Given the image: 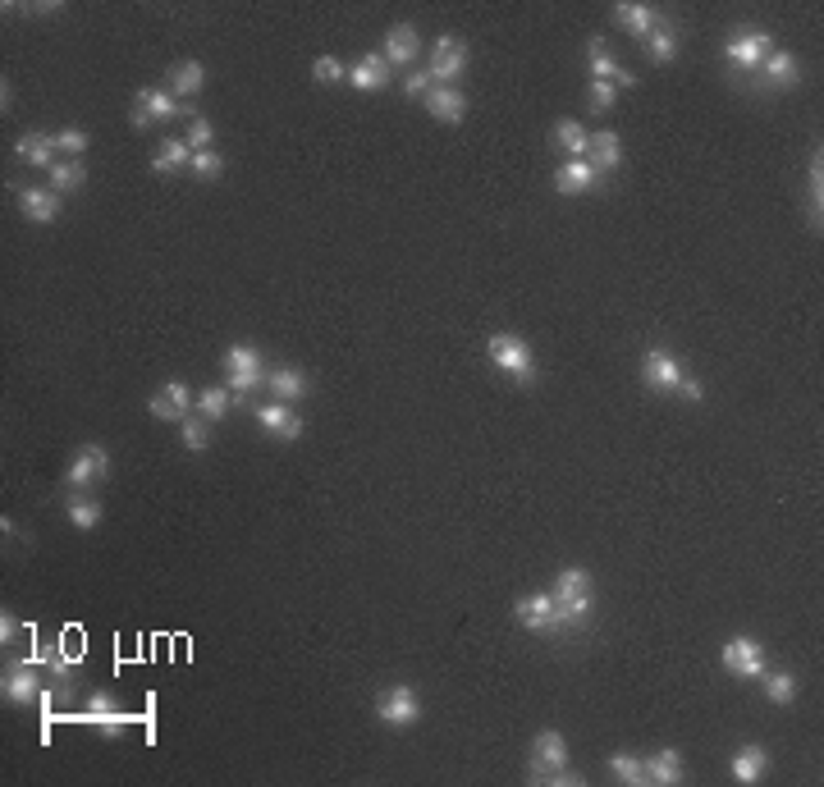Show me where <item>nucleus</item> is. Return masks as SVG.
Listing matches in <instances>:
<instances>
[{"mask_svg":"<svg viewBox=\"0 0 824 787\" xmlns=\"http://www.w3.org/2000/svg\"><path fill=\"white\" fill-rule=\"evenodd\" d=\"M550 595H554V604H559L564 627H582L586 618H591V572L586 568H564Z\"/></svg>","mask_w":824,"mask_h":787,"instance_id":"1","label":"nucleus"},{"mask_svg":"<svg viewBox=\"0 0 824 787\" xmlns=\"http://www.w3.org/2000/svg\"><path fill=\"white\" fill-rule=\"evenodd\" d=\"M225 376H229V394L234 403H248V394H257L266 385V362L252 344H229L225 353Z\"/></svg>","mask_w":824,"mask_h":787,"instance_id":"2","label":"nucleus"},{"mask_svg":"<svg viewBox=\"0 0 824 787\" xmlns=\"http://www.w3.org/2000/svg\"><path fill=\"white\" fill-rule=\"evenodd\" d=\"M486 357L495 362L499 371H504V376L522 380V385H532L536 362H532V348H527V339H518V335H490Z\"/></svg>","mask_w":824,"mask_h":787,"instance_id":"3","label":"nucleus"},{"mask_svg":"<svg viewBox=\"0 0 824 787\" xmlns=\"http://www.w3.org/2000/svg\"><path fill=\"white\" fill-rule=\"evenodd\" d=\"M719 659H724V673H733V678H765V646L756 637H733L719 650Z\"/></svg>","mask_w":824,"mask_h":787,"instance_id":"4","label":"nucleus"},{"mask_svg":"<svg viewBox=\"0 0 824 787\" xmlns=\"http://www.w3.org/2000/svg\"><path fill=\"white\" fill-rule=\"evenodd\" d=\"M518 623L527 627V632H541V637H550V632H564V618H559V604H554L550 591H536L527 595V600H518Z\"/></svg>","mask_w":824,"mask_h":787,"instance_id":"5","label":"nucleus"},{"mask_svg":"<svg viewBox=\"0 0 824 787\" xmlns=\"http://www.w3.org/2000/svg\"><path fill=\"white\" fill-rule=\"evenodd\" d=\"M184 115L179 97H170V87H138V97H133V129H152L156 119H174Z\"/></svg>","mask_w":824,"mask_h":787,"instance_id":"6","label":"nucleus"},{"mask_svg":"<svg viewBox=\"0 0 824 787\" xmlns=\"http://www.w3.org/2000/svg\"><path fill=\"white\" fill-rule=\"evenodd\" d=\"M69 486L74 490H87V486H97V481H106L110 476V453L101 449V444H83V449L69 458Z\"/></svg>","mask_w":824,"mask_h":787,"instance_id":"7","label":"nucleus"},{"mask_svg":"<svg viewBox=\"0 0 824 787\" xmlns=\"http://www.w3.org/2000/svg\"><path fill=\"white\" fill-rule=\"evenodd\" d=\"M426 69H431V78L440 87H454L467 69V46L458 42V37H440V42L431 46V65Z\"/></svg>","mask_w":824,"mask_h":787,"instance_id":"8","label":"nucleus"},{"mask_svg":"<svg viewBox=\"0 0 824 787\" xmlns=\"http://www.w3.org/2000/svg\"><path fill=\"white\" fill-rule=\"evenodd\" d=\"M376 714H380V723H390V728H412V723L422 719V701H417V691L399 682V687H390L380 696Z\"/></svg>","mask_w":824,"mask_h":787,"instance_id":"9","label":"nucleus"},{"mask_svg":"<svg viewBox=\"0 0 824 787\" xmlns=\"http://www.w3.org/2000/svg\"><path fill=\"white\" fill-rule=\"evenodd\" d=\"M37 664L42 659L37 655H28L23 664H14L10 673H5V701H14V705H28V701H42L46 696V682H42V673H37Z\"/></svg>","mask_w":824,"mask_h":787,"instance_id":"10","label":"nucleus"},{"mask_svg":"<svg viewBox=\"0 0 824 787\" xmlns=\"http://www.w3.org/2000/svg\"><path fill=\"white\" fill-rule=\"evenodd\" d=\"M78 723H87V728H97L101 737H120V733H124V723H129V719H124V714H120V705L110 701L106 691H92V696H87V710L78 714Z\"/></svg>","mask_w":824,"mask_h":787,"instance_id":"11","label":"nucleus"},{"mask_svg":"<svg viewBox=\"0 0 824 787\" xmlns=\"http://www.w3.org/2000/svg\"><path fill=\"white\" fill-rule=\"evenodd\" d=\"M568 765V742L559 733H541L532 742V783H545L550 774Z\"/></svg>","mask_w":824,"mask_h":787,"instance_id":"12","label":"nucleus"},{"mask_svg":"<svg viewBox=\"0 0 824 787\" xmlns=\"http://www.w3.org/2000/svg\"><path fill=\"white\" fill-rule=\"evenodd\" d=\"M641 376H646V385H651V389L673 394V389H678V380H683V367H678V357H673L669 348H651V353L641 357Z\"/></svg>","mask_w":824,"mask_h":787,"instance_id":"13","label":"nucleus"},{"mask_svg":"<svg viewBox=\"0 0 824 787\" xmlns=\"http://www.w3.org/2000/svg\"><path fill=\"white\" fill-rule=\"evenodd\" d=\"M770 51H774V42H770L765 33H733V37L724 42V55H728V60H733L738 69H747V74L765 65V55H770Z\"/></svg>","mask_w":824,"mask_h":787,"instance_id":"14","label":"nucleus"},{"mask_svg":"<svg viewBox=\"0 0 824 787\" xmlns=\"http://www.w3.org/2000/svg\"><path fill=\"white\" fill-rule=\"evenodd\" d=\"M147 408H152L156 421H184L188 408H193V389H188L184 380H165V385L152 394Z\"/></svg>","mask_w":824,"mask_h":787,"instance_id":"15","label":"nucleus"},{"mask_svg":"<svg viewBox=\"0 0 824 787\" xmlns=\"http://www.w3.org/2000/svg\"><path fill=\"white\" fill-rule=\"evenodd\" d=\"M257 421H261V431L275 435V440H298V435H303V417H298L289 403H261Z\"/></svg>","mask_w":824,"mask_h":787,"instance_id":"16","label":"nucleus"},{"mask_svg":"<svg viewBox=\"0 0 824 787\" xmlns=\"http://www.w3.org/2000/svg\"><path fill=\"white\" fill-rule=\"evenodd\" d=\"M586 60H591V78H600V83H614V87H632V83H637L632 74H623V69H618V60L609 55L605 37H591V42H586Z\"/></svg>","mask_w":824,"mask_h":787,"instance_id":"17","label":"nucleus"},{"mask_svg":"<svg viewBox=\"0 0 824 787\" xmlns=\"http://www.w3.org/2000/svg\"><path fill=\"white\" fill-rule=\"evenodd\" d=\"M614 19L623 23V33L641 37V42L660 28V10H655V5H641V0H623V5H614Z\"/></svg>","mask_w":824,"mask_h":787,"instance_id":"18","label":"nucleus"},{"mask_svg":"<svg viewBox=\"0 0 824 787\" xmlns=\"http://www.w3.org/2000/svg\"><path fill=\"white\" fill-rule=\"evenodd\" d=\"M348 83L358 87V92H380V87L390 83V60L376 51H367L358 65H348Z\"/></svg>","mask_w":824,"mask_h":787,"instance_id":"19","label":"nucleus"},{"mask_svg":"<svg viewBox=\"0 0 824 787\" xmlns=\"http://www.w3.org/2000/svg\"><path fill=\"white\" fill-rule=\"evenodd\" d=\"M596 184H600V174H596V165L591 161H564L559 165V174H554V188H559L564 197H582Z\"/></svg>","mask_w":824,"mask_h":787,"instance_id":"20","label":"nucleus"},{"mask_svg":"<svg viewBox=\"0 0 824 787\" xmlns=\"http://www.w3.org/2000/svg\"><path fill=\"white\" fill-rule=\"evenodd\" d=\"M19 211L33 220V225H55V220H60V193H51V188H23Z\"/></svg>","mask_w":824,"mask_h":787,"instance_id":"21","label":"nucleus"},{"mask_svg":"<svg viewBox=\"0 0 824 787\" xmlns=\"http://www.w3.org/2000/svg\"><path fill=\"white\" fill-rule=\"evenodd\" d=\"M417 51H422V37H417V28L412 23H399V28H390L385 33V60H390V69L394 65H412L417 60Z\"/></svg>","mask_w":824,"mask_h":787,"instance_id":"22","label":"nucleus"},{"mask_svg":"<svg viewBox=\"0 0 824 787\" xmlns=\"http://www.w3.org/2000/svg\"><path fill=\"white\" fill-rule=\"evenodd\" d=\"M426 110H431L440 124H463V115H467V97L458 92V87H440L435 83L431 92H426Z\"/></svg>","mask_w":824,"mask_h":787,"instance_id":"23","label":"nucleus"},{"mask_svg":"<svg viewBox=\"0 0 824 787\" xmlns=\"http://www.w3.org/2000/svg\"><path fill=\"white\" fill-rule=\"evenodd\" d=\"M14 156H19L23 165H33V170H51V165L60 161L55 138H46V133H23L19 147H14Z\"/></svg>","mask_w":824,"mask_h":787,"instance_id":"24","label":"nucleus"},{"mask_svg":"<svg viewBox=\"0 0 824 787\" xmlns=\"http://www.w3.org/2000/svg\"><path fill=\"white\" fill-rule=\"evenodd\" d=\"M152 170L165 174V179H170V174H188L193 170V147H188L184 138H165L161 151L152 156Z\"/></svg>","mask_w":824,"mask_h":787,"instance_id":"25","label":"nucleus"},{"mask_svg":"<svg viewBox=\"0 0 824 787\" xmlns=\"http://www.w3.org/2000/svg\"><path fill=\"white\" fill-rule=\"evenodd\" d=\"M687 778V769H683V755L673 751H655L651 760H646V783H655V787H678Z\"/></svg>","mask_w":824,"mask_h":787,"instance_id":"26","label":"nucleus"},{"mask_svg":"<svg viewBox=\"0 0 824 787\" xmlns=\"http://www.w3.org/2000/svg\"><path fill=\"white\" fill-rule=\"evenodd\" d=\"M765 769H770V751H765V746L751 742V746H738V751H733V778H738V783H760Z\"/></svg>","mask_w":824,"mask_h":787,"instance_id":"27","label":"nucleus"},{"mask_svg":"<svg viewBox=\"0 0 824 787\" xmlns=\"http://www.w3.org/2000/svg\"><path fill=\"white\" fill-rule=\"evenodd\" d=\"M760 74H765V87H797L802 69H797V55L792 51H770L765 65H760Z\"/></svg>","mask_w":824,"mask_h":787,"instance_id":"28","label":"nucleus"},{"mask_svg":"<svg viewBox=\"0 0 824 787\" xmlns=\"http://www.w3.org/2000/svg\"><path fill=\"white\" fill-rule=\"evenodd\" d=\"M202 87H206V69L197 65V60H184V65L170 69V97L188 101V97H197Z\"/></svg>","mask_w":824,"mask_h":787,"instance_id":"29","label":"nucleus"},{"mask_svg":"<svg viewBox=\"0 0 824 787\" xmlns=\"http://www.w3.org/2000/svg\"><path fill=\"white\" fill-rule=\"evenodd\" d=\"M586 161L600 170H618V161H623V142H618V133H591V151H586Z\"/></svg>","mask_w":824,"mask_h":787,"instance_id":"30","label":"nucleus"},{"mask_svg":"<svg viewBox=\"0 0 824 787\" xmlns=\"http://www.w3.org/2000/svg\"><path fill=\"white\" fill-rule=\"evenodd\" d=\"M554 142L568 151V161H586V151H591V133H586L577 119H559V124H554Z\"/></svg>","mask_w":824,"mask_h":787,"instance_id":"31","label":"nucleus"},{"mask_svg":"<svg viewBox=\"0 0 824 787\" xmlns=\"http://www.w3.org/2000/svg\"><path fill=\"white\" fill-rule=\"evenodd\" d=\"M271 394L280 403H298L307 394V376L298 367H275L271 371Z\"/></svg>","mask_w":824,"mask_h":787,"instance_id":"32","label":"nucleus"},{"mask_svg":"<svg viewBox=\"0 0 824 787\" xmlns=\"http://www.w3.org/2000/svg\"><path fill=\"white\" fill-rule=\"evenodd\" d=\"M609 774H614V783H623V787H641L646 783V760L632 755V751H614L609 755Z\"/></svg>","mask_w":824,"mask_h":787,"instance_id":"33","label":"nucleus"},{"mask_svg":"<svg viewBox=\"0 0 824 787\" xmlns=\"http://www.w3.org/2000/svg\"><path fill=\"white\" fill-rule=\"evenodd\" d=\"M37 659L46 664V673H51L55 682H69L74 678V664H78V650H65L60 641H51L46 650H37Z\"/></svg>","mask_w":824,"mask_h":787,"instance_id":"34","label":"nucleus"},{"mask_svg":"<svg viewBox=\"0 0 824 787\" xmlns=\"http://www.w3.org/2000/svg\"><path fill=\"white\" fill-rule=\"evenodd\" d=\"M83 179H87V170L78 161H55L51 170H46V188H51V193H60V197L74 193V188H83Z\"/></svg>","mask_w":824,"mask_h":787,"instance_id":"35","label":"nucleus"},{"mask_svg":"<svg viewBox=\"0 0 824 787\" xmlns=\"http://www.w3.org/2000/svg\"><path fill=\"white\" fill-rule=\"evenodd\" d=\"M65 518H69V527H78V531H92L101 522V504L92 495H74L65 504Z\"/></svg>","mask_w":824,"mask_h":787,"instance_id":"36","label":"nucleus"},{"mask_svg":"<svg viewBox=\"0 0 824 787\" xmlns=\"http://www.w3.org/2000/svg\"><path fill=\"white\" fill-rule=\"evenodd\" d=\"M646 55H651L655 65H673V55H678V33L660 23V28L646 37Z\"/></svg>","mask_w":824,"mask_h":787,"instance_id":"37","label":"nucleus"},{"mask_svg":"<svg viewBox=\"0 0 824 787\" xmlns=\"http://www.w3.org/2000/svg\"><path fill=\"white\" fill-rule=\"evenodd\" d=\"M229 399H234V394H229L225 385L202 389V394H197V412H202V421H220V417H225V412H229Z\"/></svg>","mask_w":824,"mask_h":787,"instance_id":"38","label":"nucleus"},{"mask_svg":"<svg viewBox=\"0 0 824 787\" xmlns=\"http://www.w3.org/2000/svg\"><path fill=\"white\" fill-rule=\"evenodd\" d=\"M765 696H770V705H792L797 701V678L792 673H765Z\"/></svg>","mask_w":824,"mask_h":787,"instance_id":"39","label":"nucleus"},{"mask_svg":"<svg viewBox=\"0 0 824 787\" xmlns=\"http://www.w3.org/2000/svg\"><path fill=\"white\" fill-rule=\"evenodd\" d=\"M179 440H184V449L202 453L206 444H211V421H193V417H184V421H179Z\"/></svg>","mask_w":824,"mask_h":787,"instance_id":"40","label":"nucleus"},{"mask_svg":"<svg viewBox=\"0 0 824 787\" xmlns=\"http://www.w3.org/2000/svg\"><path fill=\"white\" fill-rule=\"evenodd\" d=\"M220 170H225V156H220L216 147L193 151V170H188V174H197V179H206V184H211V179H220Z\"/></svg>","mask_w":824,"mask_h":787,"instance_id":"41","label":"nucleus"},{"mask_svg":"<svg viewBox=\"0 0 824 787\" xmlns=\"http://www.w3.org/2000/svg\"><path fill=\"white\" fill-rule=\"evenodd\" d=\"M51 138H55V151H60L65 161H78V156L87 151V142H92L83 129H60V133H51Z\"/></svg>","mask_w":824,"mask_h":787,"instance_id":"42","label":"nucleus"},{"mask_svg":"<svg viewBox=\"0 0 824 787\" xmlns=\"http://www.w3.org/2000/svg\"><path fill=\"white\" fill-rule=\"evenodd\" d=\"M312 78H316V83H339V78H348V65L339 60V55H316V60H312Z\"/></svg>","mask_w":824,"mask_h":787,"instance_id":"43","label":"nucleus"},{"mask_svg":"<svg viewBox=\"0 0 824 787\" xmlns=\"http://www.w3.org/2000/svg\"><path fill=\"white\" fill-rule=\"evenodd\" d=\"M211 138H216L211 119H206V115H193V119H188V133H184L188 147H193V151H206V147H211Z\"/></svg>","mask_w":824,"mask_h":787,"instance_id":"44","label":"nucleus"},{"mask_svg":"<svg viewBox=\"0 0 824 787\" xmlns=\"http://www.w3.org/2000/svg\"><path fill=\"white\" fill-rule=\"evenodd\" d=\"M614 97H618V87L614 83H600V78H591V92H586V101H591V110H614Z\"/></svg>","mask_w":824,"mask_h":787,"instance_id":"45","label":"nucleus"},{"mask_svg":"<svg viewBox=\"0 0 824 787\" xmlns=\"http://www.w3.org/2000/svg\"><path fill=\"white\" fill-rule=\"evenodd\" d=\"M820 188H824V174H820V151H815V161H811V225L820 229Z\"/></svg>","mask_w":824,"mask_h":787,"instance_id":"46","label":"nucleus"},{"mask_svg":"<svg viewBox=\"0 0 824 787\" xmlns=\"http://www.w3.org/2000/svg\"><path fill=\"white\" fill-rule=\"evenodd\" d=\"M403 87H408V97H422V101H426V92H431V87H435L431 69H412V74H408V83H403Z\"/></svg>","mask_w":824,"mask_h":787,"instance_id":"47","label":"nucleus"},{"mask_svg":"<svg viewBox=\"0 0 824 787\" xmlns=\"http://www.w3.org/2000/svg\"><path fill=\"white\" fill-rule=\"evenodd\" d=\"M673 394H683L687 403H701V399H705L701 380H696V376H687V371H683V380H678V389H673Z\"/></svg>","mask_w":824,"mask_h":787,"instance_id":"48","label":"nucleus"},{"mask_svg":"<svg viewBox=\"0 0 824 787\" xmlns=\"http://www.w3.org/2000/svg\"><path fill=\"white\" fill-rule=\"evenodd\" d=\"M14 632H19V623H14V618L5 614V618H0V646H10V641H14Z\"/></svg>","mask_w":824,"mask_h":787,"instance_id":"49","label":"nucleus"}]
</instances>
